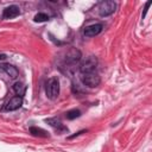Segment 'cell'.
I'll list each match as a JSON object with an SVG mask.
<instances>
[{
    "instance_id": "cell-1",
    "label": "cell",
    "mask_w": 152,
    "mask_h": 152,
    "mask_svg": "<svg viewBox=\"0 0 152 152\" xmlns=\"http://www.w3.org/2000/svg\"><path fill=\"white\" fill-rule=\"evenodd\" d=\"M45 94L50 100L57 99L59 94V81L57 77H51L48 80L45 86Z\"/></svg>"
},
{
    "instance_id": "cell-2",
    "label": "cell",
    "mask_w": 152,
    "mask_h": 152,
    "mask_svg": "<svg viewBox=\"0 0 152 152\" xmlns=\"http://www.w3.org/2000/svg\"><path fill=\"white\" fill-rule=\"evenodd\" d=\"M81 80H82V83H83L84 86L89 87V88H95V87H97V86L100 84V82H101V78H100V76H99L96 72L83 74L82 77H81Z\"/></svg>"
},
{
    "instance_id": "cell-3",
    "label": "cell",
    "mask_w": 152,
    "mask_h": 152,
    "mask_svg": "<svg viewBox=\"0 0 152 152\" xmlns=\"http://www.w3.org/2000/svg\"><path fill=\"white\" fill-rule=\"evenodd\" d=\"M97 65V59L94 56H89L86 61H83L80 65V71L83 74H89V72H94L95 68Z\"/></svg>"
},
{
    "instance_id": "cell-4",
    "label": "cell",
    "mask_w": 152,
    "mask_h": 152,
    "mask_svg": "<svg viewBox=\"0 0 152 152\" xmlns=\"http://www.w3.org/2000/svg\"><path fill=\"white\" fill-rule=\"evenodd\" d=\"M115 8H116V4L114 1H110V0L102 1L99 6V13L101 17H108L114 13Z\"/></svg>"
},
{
    "instance_id": "cell-5",
    "label": "cell",
    "mask_w": 152,
    "mask_h": 152,
    "mask_svg": "<svg viewBox=\"0 0 152 152\" xmlns=\"http://www.w3.org/2000/svg\"><path fill=\"white\" fill-rule=\"evenodd\" d=\"M81 51L77 49H69L65 53V58L64 62L68 64H76L80 59H81Z\"/></svg>"
},
{
    "instance_id": "cell-6",
    "label": "cell",
    "mask_w": 152,
    "mask_h": 152,
    "mask_svg": "<svg viewBox=\"0 0 152 152\" xmlns=\"http://www.w3.org/2000/svg\"><path fill=\"white\" fill-rule=\"evenodd\" d=\"M0 74H6L8 77L15 78L19 75V71L14 65H12L10 63H1L0 64Z\"/></svg>"
},
{
    "instance_id": "cell-7",
    "label": "cell",
    "mask_w": 152,
    "mask_h": 152,
    "mask_svg": "<svg viewBox=\"0 0 152 152\" xmlns=\"http://www.w3.org/2000/svg\"><path fill=\"white\" fill-rule=\"evenodd\" d=\"M23 104V97L21 96H13L12 99H10V101L6 103L5 106V109L8 110V112H13V110H17L21 107Z\"/></svg>"
},
{
    "instance_id": "cell-8",
    "label": "cell",
    "mask_w": 152,
    "mask_h": 152,
    "mask_svg": "<svg viewBox=\"0 0 152 152\" xmlns=\"http://www.w3.org/2000/svg\"><path fill=\"white\" fill-rule=\"evenodd\" d=\"M20 14V8L17 5H11L6 7L2 12V18L4 19H13Z\"/></svg>"
},
{
    "instance_id": "cell-9",
    "label": "cell",
    "mask_w": 152,
    "mask_h": 152,
    "mask_svg": "<svg viewBox=\"0 0 152 152\" xmlns=\"http://www.w3.org/2000/svg\"><path fill=\"white\" fill-rule=\"evenodd\" d=\"M48 125H50L55 131H57L58 133H64V132H68V128L56 118H49L45 120Z\"/></svg>"
},
{
    "instance_id": "cell-10",
    "label": "cell",
    "mask_w": 152,
    "mask_h": 152,
    "mask_svg": "<svg viewBox=\"0 0 152 152\" xmlns=\"http://www.w3.org/2000/svg\"><path fill=\"white\" fill-rule=\"evenodd\" d=\"M103 28V25L102 24H93V25H89L84 28V36L86 37H95L97 36Z\"/></svg>"
},
{
    "instance_id": "cell-11",
    "label": "cell",
    "mask_w": 152,
    "mask_h": 152,
    "mask_svg": "<svg viewBox=\"0 0 152 152\" xmlns=\"http://www.w3.org/2000/svg\"><path fill=\"white\" fill-rule=\"evenodd\" d=\"M30 133L34 137H39V138H48L49 137V133L43 129V128H39V127H30Z\"/></svg>"
},
{
    "instance_id": "cell-12",
    "label": "cell",
    "mask_w": 152,
    "mask_h": 152,
    "mask_svg": "<svg viewBox=\"0 0 152 152\" xmlns=\"http://www.w3.org/2000/svg\"><path fill=\"white\" fill-rule=\"evenodd\" d=\"M12 88H13V91L17 94V96H21V97L26 91V86H24V83L21 82H15Z\"/></svg>"
},
{
    "instance_id": "cell-13",
    "label": "cell",
    "mask_w": 152,
    "mask_h": 152,
    "mask_svg": "<svg viewBox=\"0 0 152 152\" xmlns=\"http://www.w3.org/2000/svg\"><path fill=\"white\" fill-rule=\"evenodd\" d=\"M80 115H81V112L78 109H70L65 113V116H66L68 120H74L76 118H78Z\"/></svg>"
},
{
    "instance_id": "cell-14",
    "label": "cell",
    "mask_w": 152,
    "mask_h": 152,
    "mask_svg": "<svg viewBox=\"0 0 152 152\" xmlns=\"http://www.w3.org/2000/svg\"><path fill=\"white\" fill-rule=\"evenodd\" d=\"M33 20H34L36 23H44V21H48V20H49V15L40 12V13H37V14L34 15Z\"/></svg>"
},
{
    "instance_id": "cell-15",
    "label": "cell",
    "mask_w": 152,
    "mask_h": 152,
    "mask_svg": "<svg viewBox=\"0 0 152 152\" xmlns=\"http://www.w3.org/2000/svg\"><path fill=\"white\" fill-rule=\"evenodd\" d=\"M150 5H151V1H147L146 5H145V10H144V13H142V18H145V15H146V13H147V10H148Z\"/></svg>"
},
{
    "instance_id": "cell-16",
    "label": "cell",
    "mask_w": 152,
    "mask_h": 152,
    "mask_svg": "<svg viewBox=\"0 0 152 152\" xmlns=\"http://www.w3.org/2000/svg\"><path fill=\"white\" fill-rule=\"evenodd\" d=\"M6 58V55H0V59H5Z\"/></svg>"
}]
</instances>
